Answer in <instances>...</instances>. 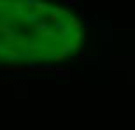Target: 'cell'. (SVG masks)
I'll use <instances>...</instances> for the list:
<instances>
[{"mask_svg": "<svg viewBox=\"0 0 135 130\" xmlns=\"http://www.w3.org/2000/svg\"><path fill=\"white\" fill-rule=\"evenodd\" d=\"M81 40V20L60 5L0 0V65L65 60Z\"/></svg>", "mask_w": 135, "mask_h": 130, "instance_id": "6da1fadb", "label": "cell"}]
</instances>
